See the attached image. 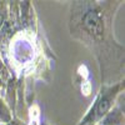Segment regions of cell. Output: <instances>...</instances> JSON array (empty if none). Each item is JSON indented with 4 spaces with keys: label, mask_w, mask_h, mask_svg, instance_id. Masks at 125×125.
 Here are the masks:
<instances>
[{
    "label": "cell",
    "mask_w": 125,
    "mask_h": 125,
    "mask_svg": "<svg viewBox=\"0 0 125 125\" xmlns=\"http://www.w3.org/2000/svg\"><path fill=\"white\" fill-rule=\"evenodd\" d=\"M119 90H120L119 84L111 88H103L95 103H94V105L85 115V118L81 120L80 125H89V124H95L96 121H100L111 110L115 96L119 94Z\"/></svg>",
    "instance_id": "1"
},
{
    "label": "cell",
    "mask_w": 125,
    "mask_h": 125,
    "mask_svg": "<svg viewBox=\"0 0 125 125\" xmlns=\"http://www.w3.org/2000/svg\"><path fill=\"white\" fill-rule=\"evenodd\" d=\"M81 23L84 29L94 38H101L104 33V20L98 9H89L83 15Z\"/></svg>",
    "instance_id": "2"
},
{
    "label": "cell",
    "mask_w": 125,
    "mask_h": 125,
    "mask_svg": "<svg viewBox=\"0 0 125 125\" xmlns=\"http://www.w3.org/2000/svg\"><path fill=\"white\" fill-rule=\"evenodd\" d=\"M100 125H124V114L120 109L114 108L100 120Z\"/></svg>",
    "instance_id": "3"
},
{
    "label": "cell",
    "mask_w": 125,
    "mask_h": 125,
    "mask_svg": "<svg viewBox=\"0 0 125 125\" xmlns=\"http://www.w3.org/2000/svg\"><path fill=\"white\" fill-rule=\"evenodd\" d=\"M13 120L11 113H10V109L8 108V105L5 104V101L0 98V123H9Z\"/></svg>",
    "instance_id": "4"
},
{
    "label": "cell",
    "mask_w": 125,
    "mask_h": 125,
    "mask_svg": "<svg viewBox=\"0 0 125 125\" xmlns=\"http://www.w3.org/2000/svg\"><path fill=\"white\" fill-rule=\"evenodd\" d=\"M6 19H8V9L6 5L0 1V29L4 26V24L6 23Z\"/></svg>",
    "instance_id": "5"
},
{
    "label": "cell",
    "mask_w": 125,
    "mask_h": 125,
    "mask_svg": "<svg viewBox=\"0 0 125 125\" xmlns=\"http://www.w3.org/2000/svg\"><path fill=\"white\" fill-rule=\"evenodd\" d=\"M5 125H21V124H20L19 120H11V121H9V123L5 124Z\"/></svg>",
    "instance_id": "6"
},
{
    "label": "cell",
    "mask_w": 125,
    "mask_h": 125,
    "mask_svg": "<svg viewBox=\"0 0 125 125\" xmlns=\"http://www.w3.org/2000/svg\"><path fill=\"white\" fill-rule=\"evenodd\" d=\"M40 125H48V124H46V123H41Z\"/></svg>",
    "instance_id": "7"
},
{
    "label": "cell",
    "mask_w": 125,
    "mask_h": 125,
    "mask_svg": "<svg viewBox=\"0 0 125 125\" xmlns=\"http://www.w3.org/2000/svg\"><path fill=\"white\" fill-rule=\"evenodd\" d=\"M0 125H3V124H0Z\"/></svg>",
    "instance_id": "8"
},
{
    "label": "cell",
    "mask_w": 125,
    "mask_h": 125,
    "mask_svg": "<svg viewBox=\"0 0 125 125\" xmlns=\"http://www.w3.org/2000/svg\"><path fill=\"white\" fill-rule=\"evenodd\" d=\"M0 60H1V59H0Z\"/></svg>",
    "instance_id": "9"
}]
</instances>
